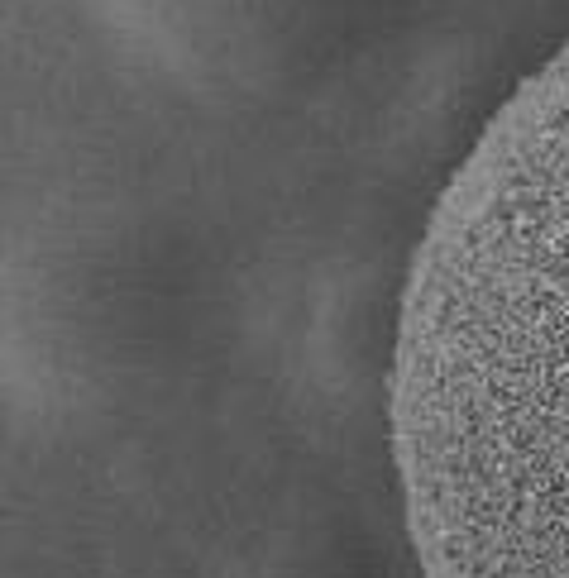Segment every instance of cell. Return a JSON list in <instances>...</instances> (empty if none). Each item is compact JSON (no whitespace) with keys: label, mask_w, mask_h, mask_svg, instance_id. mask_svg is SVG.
<instances>
[{"label":"cell","mask_w":569,"mask_h":578,"mask_svg":"<svg viewBox=\"0 0 569 578\" xmlns=\"http://www.w3.org/2000/svg\"><path fill=\"white\" fill-rule=\"evenodd\" d=\"M388 435L421 578H569V43L426 215Z\"/></svg>","instance_id":"6da1fadb"}]
</instances>
